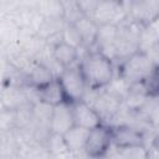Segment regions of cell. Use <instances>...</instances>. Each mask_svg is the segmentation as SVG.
<instances>
[{"label":"cell","mask_w":159,"mask_h":159,"mask_svg":"<svg viewBox=\"0 0 159 159\" xmlns=\"http://www.w3.org/2000/svg\"><path fill=\"white\" fill-rule=\"evenodd\" d=\"M78 65L88 89H102L116 76L113 61L98 50H87L80 57Z\"/></svg>","instance_id":"cell-1"},{"label":"cell","mask_w":159,"mask_h":159,"mask_svg":"<svg viewBox=\"0 0 159 159\" xmlns=\"http://www.w3.org/2000/svg\"><path fill=\"white\" fill-rule=\"evenodd\" d=\"M157 70V66L144 51H135L124 58L119 67V76H122L129 84L145 82Z\"/></svg>","instance_id":"cell-2"},{"label":"cell","mask_w":159,"mask_h":159,"mask_svg":"<svg viewBox=\"0 0 159 159\" xmlns=\"http://www.w3.org/2000/svg\"><path fill=\"white\" fill-rule=\"evenodd\" d=\"M57 78L60 80L61 86L65 91L67 102L73 103L84 98L88 87L78 63L63 68Z\"/></svg>","instance_id":"cell-3"},{"label":"cell","mask_w":159,"mask_h":159,"mask_svg":"<svg viewBox=\"0 0 159 159\" xmlns=\"http://www.w3.org/2000/svg\"><path fill=\"white\" fill-rule=\"evenodd\" d=\"M112 145V127L103 123L93 129H89L87 143L84 147V154L91 158L104 157L109 152Z\"/></svg>","instance_id":"cell-4"},{"label":"cell","mask_w":159,"mask_h":159,"mask_svg":"<svg viewBox=\"0 0 159 159\" xmlns=\"http://www.w3.org/2000/svg\"><path fill=\"white\" fill-rule=\"evenodd\" d=\"M159 16V6L157 0H129L128 19L147 26Z\"/></svg>","instance_id":"cell-5"},{"label":"cell","mask_w":159,"mask_h":159,"mask_svg":"<svg viewBox=\"0 0 159 159\" xmlns=\"http://www.w3.org/2000/svg\"><path fill=\"white\" fill-rule=\"evenodd\" d=\"M75 124L83 127L86 129H93L101 124H103V118L97 112V109L89 104L87 101L81 99L71 103Z\"/></svg>","instance_id":"cell-6"},{"label":"cell","mask_w":159,"mask_h":159,"mask_svg":"<svg viewBox=\"0 0 159 159\" xmlns=\"http://www.w3.org/2000/svg\"><path fill=\"white\" fill-rule=\"evenodd\" d=\"M112 127L113 144L118 148L144 145V132L130 124H117Z\"/></svg>","instance_id":"cell-7"},{"label":"cell","mask_w":159,"mask_h":159,"mask_svg":"<svg viewBox=\"0 0 159 159\" xmlns=\"http://www.w3.org/2000/svg\"><path fill=\"white\" fill-rule=\"evenodd\" d=\"M75 125L72 104L70 102H62L53 107L50 118V132L65 134L71 127Z\"/></svg>","instance_id":"cell-8"},{"label":"cell","mask_w":159,"mask_h":159,"mask_svg":"<svg viewBox=\"0 0 159 159\" xmlns=\"http://www.w3.org/2000/svg\"><path fill=\"white\" fill-rule=\"evenodd\" d=\"M37 97H39L40 102H43L52 107H55L62 102H67L65 91H63L58 78H55L50 83L37 88Z\"/></svg>","instance_id":"cell-9"},{"label":"cell","mask_w":159,"mask_h":159,"mask_svg":"<svg viewBox=\"0 0 159 159\" xmlns=\"http://www.w3.org/2000/svg\"><path fill=\"white\" fill-rule=\"evenodd\" d=\"M75 26L77 27L82 41H83V46L87 48H93V46L96 45L97 41V36H98V30H99V25L89 16H81L78 20H76Z\"/></svg>","instance_id":"cell-10"},{"label":"cell","mask_w":159,"mask_h":159,"mask_svg":"<svg viewBox=\"0 0 159 159\" xmlns=\"http://www.w3.org/2000/svg\"><path fill=\"white\" fill-rule=\"evenodd\" d=\"M52 55L62 67H70L80 61V50L60 40L52 46Z\"/></svg>","instance_id":"cell-11"},{"label":"cell","mask_w":159,"mask_h":159,"mask_svg":"<svg viewBox=\"0 0 159 159\" xmlns=\"http://www.w3.org/2000/svg\"><path fill=\"white\" fill-rule=\"evenodd\" d=\"M89 129H86L80 125H73L63 135L65 143L70 150V153H80L84 152V147L87 143Z\"/></svg>","instance_id":"cell-12"},{"label":"cell","mask_w":159,"mask_h":159,"mask_svg":"<svg viewBox=\"0 0 159 159\" xmlns=\"http://www.w3.org/2000/svg\"><path fill=\"white\" fill-rule=\"evenodd\" d=\"M26 78H27V84L40 88V87L50 83L52 80H55L57 77L55 76L53 71L48 66H46L45 63H42L37 60V63L32 67V70L26 76Z\"/></svg>","instance_id":"cell-13"},{"label":"cell","mask_w":159,"mask_h":159,"mask_svg":"<svg viewBox=\"0 0 159 159\" xmlns=\"http://www.w3.org/2000/svg\"><path fill=\"white\" fill-rule=\"evenodd\" d=\"M66 24L67 21L65 19H43L37 30V35L46 40V42L52 39H61V32Z\"/></svg>","instance_id":"cell-14"},{"label":"cell","mask_w":159,"mask_h":159,"mask_svg":"<svg viewBox=\"0 0 159 159\" xmlns=\"http://www.w3.org/2000/svg\"><path fill=\"white\" fill-rule=\"evenodd\" d=\"M35 9L43 19H65L62 0H37Z\"/></svg>","instance_id":"cell-15"},{"label":"cell","mask_w":159,"mask_h":159,"mask_svg":"<svg viewBox=\"0 0 159 159\" xmlns=\"http://www.w3.org/2000/svg\"><path fill=\"white\" fill-rule=\"evenodd\" d=\"M46 149L48 150L50 154L52 155H66V154H71L65 139L62 134L58 133H51L47 135L46 138Z\"/></svg>","instance_id":"cell-16"},{"label":"cell","mask_w":159,"mask_h":159,"mask_svg":"<svg viewBox=\"0 0 159 159\" xmlns=\"http://www.w3.org/2000/svg\"><path fill=\"white\" fill-rule=\"evenodd\" d=\"M61 40L76 48H82L83 47V41L82 37L77 30V27L75 26L73 22H67L61 32Z\"/></svg>","instance_id":"cell-17"},{"label":"cell","mask_w":159,"mask_h":159,"mask_svg":"<svg viewBox=\"0 0 159 159\" xmlns=\"http://www.w3.org/2000/svg\"><path fill=\"white\" fill-rule=\"evenodd\" d=\"M99 0H76L81 12L84 15V16H89L92 17L96 7H97V4H98Z\"/></svg>","instance_id":"cell-18"}]
</instances>
